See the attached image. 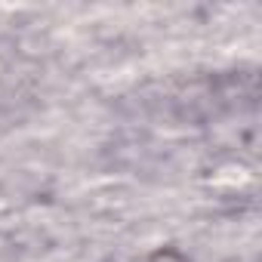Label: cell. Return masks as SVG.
I'll return each instance as SVG.
<instances>
[{
    "instance_id": "1",
    "label": "cell",
    "mask_w": 262,
    "mask_h": 262,
    "mask_svg": "<svg viewBox=\"0 0 262 262\" xmlns=\"http://www.w3.org/2000/svg\"><path fill=\"white\" fill-rule=\"evenodd\" d=\"M139 262H191V259L182 250H176V247H158V250L145 253Z\"/></svg>"
}]
</instances>
